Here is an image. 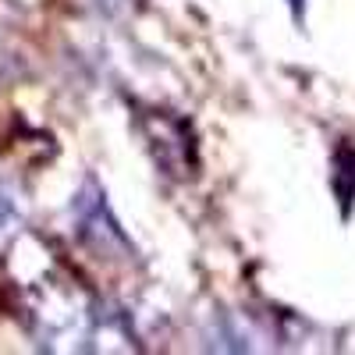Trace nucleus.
Wrapping results in <instances>:
<instances>
[{
  "instance_id": "f257e3e1",
  "label": "nucleus",
  "mask_w": 355,
  "mask_h": 355,
  "mask_svg": "<svg viewBox=\"0 0 355 355\" xmlns=\"http://www.w3.org/2000/svg\"><path fill=\"white\" fill-rule=\"evenodd\" d=\"M288 11H291L295 25H302V18H306V0H288Z\"/></svg>"
}]
</instances>
